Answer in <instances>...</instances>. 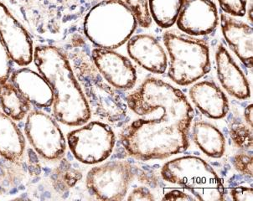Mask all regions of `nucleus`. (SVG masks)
I'll list each match as a JSON object with an SVG mask.
<instances>
[{"label": "nucleus", "mask_w": 253, "mask_h": 201, "mask_svg": "<svg viewBox=\"0 0 253 201\" xmlns=\"http://www.w3.org/2000/svg\"><path fill=\"white\" fill-rule=\"evenodd\" d=\"M126 106L140 117L124 127L120 139L137 160H165L187 150L195 112L179 89L149 78L126 96Z\"/></svg>", "instance_id": "f257e3e1"}, {"label": "nucleus", "mask_w": 253, "mask_h": 201, "mask_svg": "<svg viewBox=\"0 0 253 201\" xmlns=\"http://www.w3.org/2000/svg\"><path fill=\"white\" fill-rule=\"evenodd\" d=\"M244 119L248 127L253 129V105L250 103L244 111Z\"/></svg>", "instance_id": "c756f323"}, {"label": "nucleus", "mask_w": 253, "mask_h": 201, "mask_svg": "<svg viewBox=\"0 0 253 201\" xmlns=\"http://www.w3.org/2000/svg\"><path fill=\"white\" fill-rule=\"evenodd\" d=\"M185 0H149L152 20L160 27L169 29L175 22Z\"/></svg>", "instance_id": "412c9836"}, {"label": "nucleus", "mask_w": 253, "mask_h": 201, "mask_svg": "<svg viewBox=\"0 0 253 201\" xmlns=\"http://www.w3.org/2000/svg\"><path fill=\"white\" fill-rule=\"evenodd\" d=\"M134 14L138 25L141 27L149 28L152 18L149 13V0H124Z\"/></svg>", "instance_id": "5701e85b"}, {"label": "nucleus", "mask_w": 253, "mask_h": 201, "mask_svg": "<svg viewBox=\"0 0 253 201\" xmlns=\"http://www.w3.org/2000/svg\"><path fill=\"white\" fill-rule=\"evenodd\" d=\"M8 80L31 105L39 108L52 106V90L38 72L25 66L10 74Z\"/></svg>", "instance_id": "2eb2a0df"}, {"label": "nucleus", "mask_w": 253, "mask_h": 201, "mask_svg": "<svg viewBox=\"0 0 253 201\" xmlns=\"http://www.w3.org/2000/svg\"><path fill=\"white\" fill-rule=\"evenodd\" d=\"M67 143L72 155L79 162L97 164L113 153L116 136L108 123L92 121L70 132Z\"/></svg>", "instance_id": "0eeeda50"}, {"label": "nucleus", "mask_w": 253, "mask_h": 201, "mask_svg": "<svg viewBox=\"0 0 253 201\" xmlns=\"http://www.w3.org/2000/svg\"><path fill=\"white\" fill-rule=\"evenodd\" d=\"M0 107L14 121H21L31 111V103L9 81L0 83Z\"/></svg>", "instance_id": "aec40b11"}, {"label": "nucleus", "mask_w": 253, "mask_h": 201, "mask_svg": "<svg viewBox=\"0 0 253 201\" xmlns=\"http://www.w3.org/2000/svg\"><path fill=\"white\" fill-rule=\"evenodd\" d=\"M232 163L234 168L240 174L246 176L253 177V159L252 154L239 153L232 159Z\"/></svg>", "instance_id": "393cba45"}, {"label": "nucleus", "mask_w": 253, "mask_h": 201, "mask_svg": "<svg viewBox=\"0 0 253 201\" xmlns=\"http://www.w3.org/2000/svg\"><path fill=\"white\" fill-rule=\"evenodd\" d=\"M130 57L154 74H164L168 68V56L164 47L155 37L147 34L132 36L126 42Z\"/></svg>", "instance_id": "ddd939ff"}, {"label": "nucleus", "mask_w": 253, "mask_h": 201, "mask_svg": "<svg viewBox=\"0 0 253 201\" xmlns=\"http://www.w3.org/2000/svg\"><path fill=\"white\" fill-rule=\"evenodd\" d=\"M134 178L133 167L127 161H109L89 170L85 185L91 193L102 201H123Z\"/></svg>", "instance_id": "6e6552de"}, {"label": "nucleus", "mask_w": 253, "mask_h": 201, "mask_svg": "<svg viewBox=\"0 0 253 201\" xmlns=\"http://www.w3.org/2000/svg\"><path fill=\"white\" fill-rule=\"evenodd\" d=\"M189 96L197 109L209 119H224L228 113V98L213 80L194 83L189 91Z\"/></svg>", "instance_id": "dca6fc26"}, {"label": "nucleus", "mask_w": 253, "mask_h": 201, "mask_svg": "<svg viewBox=\"0 0 253 201\" xmlns=\"http://www.w3.org/2000/svg\"><path fill=\"white\" fill-rule=\"evenodd\" d=\"M94 66L108 84L119 91L133 88L138 75L134 66L126 56L114 50L94 48L91 51Z\"/></svg>", "instance_id": "9d476101"}, {"label": "nucleus", "mask_w": 253, "mask_h": 201, "mask_svg": "<svg viewBox=\"0 0 253 201\" xmlns=\"http://www.w3.org/2000/svg\"><path fill=\"white\" fill-rule=\"evenodd\" d=\"M26 138L31 146L47 160L61 159L66 150L63 132L52 117L41 110L30 111L25 125Z\"/></svg>", "instance_id": "1a4fd4ad"}, {"label": "nucleus", "mask_w": 253, "mask_h": 201, "mask_svg": "<svg viewBox=\"0 0 253 201\" xmlns=\"http://www.w3.org/2000/svg\"><path fill=\"white\" fill-rule=\"evenodd\" d=\"M215 64L218 80L223 89L237 99L250 98V84L248 78L222 43L218 44L215 51Z\"/></svg>", "instance_id": "4468645a"}, {"label": "nucleus", "mask_w": 253, "mask_h": 201, "mask_svg": "<svg viewBox=\"0 0 253 201\" xmlns=\"http://www.w3.org/2000/svg\"><path fill=\"white\" fill-rule=\"evenodd\" d=\"M33 61L52 90L55 119L70 127L86 123L91 108L66 54L53 45H39L34 49Z\"/></svg>", "instance_id": "f03ea898"}, {"label": "nucleus", "mask_w": 253, "mask_h": 201, "mask_svg": "<svg viewBox=\"0 0 253 201\" xmlns=\"http://www.w3.org/2000/svg\"><path fill=\"white\" fill-rule=\"evenodd\" d=\"M0 37L11 61L21 67L33 61V40L19 20L0 2Z\"/></svg>", "instance_id": "9b49d317"}, {"label": "nucleus", "mask_w": 253, "mask_h": 201, "mask_svg": "<svg viewBox=\"0 0 253 201\" xmlns=\"http://www.w3.org/2000/svg\"><path fill=\"white\" fill-rule=\"evenodd\" d=\"M220 25L223 36L229 47L248 68L253 63V29L251 25L222 13Z\"/></svg>", "instance_id": "f3484780"}, {"label": "nucleus", "mask_w": 253, "mask_h": 201, "mask_svg": "<svg viewBox=\"0 0 253 201\" xmlns=\"http://www.w3.org/2000/svg\"><path fill=\"white\" fill-rule=\"evenodd\" d=\"M160 174L165 181L188 190L196 201L225 200L226 188L208 162L201 158L187 155L165 162Z\"/></svg>", "instance_id": "39448f33"}, {"label": "nucleus", "mask_w": 253, "mask_h": 201, "mask_svg": "<svg viewBox=\"0 0 253 201\" xmlns=\"http://www.w3.org/2000/svg\"><path fill=\"white\" fill-rule=\"evenodd\" d=\"M138 25L124 0H102L85 15L83 30L95 46L115 50L133 36Z\"/></svg>", "instance_id": "7ed1b4c3"}, {"label": "nucleus", "mask_w": 253, "mask_h": 201, "mask_svg": "<svg viewBox=\"0 0 253 201\" xmlns=\"http://www.w3.org/2000/svg\"><path fill=\"white\" fill-rule=\"evenodd\" d=\"M127 201H155L150 190L146 187L134 188L126 197Z\"/></svg>", "instance_id": "bb28decb"}, {"label": "nucleus", "mask_w": 253, "mask_h": 201, "mask_svg": "<svg viewBox=\"0 0 253 201\" xmlns=\"http://www.w3.org/2000/svg\"><path fill=\"white\" fill-rule=\"evenodd\" d=\"M76 72L91 111L93 109L96 115L111 122L121 121L126 118L127 106L119 90L108 84L84 55L76 58Z\"/></svg>", "instance_id": "423d86ee"}, {"label": "nucleus", "mask_w": 253, "mask_h": 201, "mask_svg": "<svg viewBox=\"0 0 253 201\" xmlns=\"http://www.w3.org/2000/svg\"><path fill=\"white\" fill-rule=\"evenodd\" d=\"M11 60L0 37V83L8 81L11 72Z\"/></svg>", "instance_id": "a878e982"}, {"label": "nucleus", "mask_w": 253, "mask_h": 201, "mask_svg": "<svg viewBox=\"0 0 253 201\" xmlns=\"http://www.w3.org/2000/svg\"><path fill=\"white\" fill-rule=\"evenodd\" d=\"M224 13L233 17H243L247 12L248 0H217Z\"/></svg>", "instance_id": "b1692460"}, {"label": "nucleus", "mask_w": 253, "mask_h": 201, "mask_svg": "<svg viewBox=\"0 0 253 201\" xmlns=\"http://www.w3.org/2000/svg\"><path fill=\"white\" fill-rule=\"evenodd\" d=\"M177 27L189 36H208L219 24L217 7L213 0H185L176 20Z\"/></svg>", "instance_id": "f8f14e48"}, {"label": "nucleus", "mask_w": 253, "mask_h": 201, "mask_svg": "<svg viewBox=\"0 0 253 201\" xmlns=\"http://www.w3.org/2000/svg\"><path fill=\"white\" fill-rule=\"evenodd\" d=\"M230 136L237 148L244 151L253 149V129L239 119H236L230 125Z\"/></svg>", "instance_id": "4be33fe9"}, {"label": "nucleus", "mask_w": 253, "mask_h": 201, "mask_svg": "<svg viewBox=\"0 0 253 201\" xmlns=\"http://www.w3.org/2000/svg\"><path fill=\"white\" fill-rule=\"evenodd\" d=\"M162 201H195L196 200L194 196L185 193L183 190L173 189V190H168L165 194Z\"/></svg>", "instance_id": "c85d7f7f"}, {"label": "nucleus", "mask_w": 253, "mask_h": 201, "mask_svg": "<svg viewBox=\"0 0 253 201\" xmlns=\"http://www.w3.org/2000/svg\"><path fill=\"white\" fill-rule=\"evenodd\" d=\"M163 42L169 55L168 77L177 85H191L211 68L210 47L195 36L175 31H166Z\"/></svg>", "instance_id": "20e7f679"}, {"label": "nucleus", "mask_w": 253, "mask_h": 201, "mask_svg": "<svg viewBox=\"0 0 253 201\" xmlns=\"http://www.w3.org/2000/svg\"><path fill=\"white\" fill-rule=\"evenodd\" d=\"M231 199L237 201H253V190L252 187L238 186L231 190Z\"/></svg>", "instance_id": "cd10ccee"}, {"label": "nucleus", "mask_w": 253, "mask_h": 201, "mask_svg": "<svg viewBox=\"0 0 253 201\" xmlns=\"http://www.w3.org/2000/svg\"><path fill=\"white\" fill-rule=\"evenodd\" d=\"M25 150V138L13 119L0 112V155L10 162L21 160Z\"/></svg>", "instance_id": "a211bd4d"}, {"label": "nucleus", "mask_w": 253, "mask_h": 201, "mask_svg": "<svg viewBox=\"0 0 253 201\" xmlns=\"http://www.w3.org/2000/svg\"><path fill=\"white\" fill-rule=\"evenodd\" d=\"M194 142L205 155L214 159L222 157L226 151V138L213 124L196 121L193 125Z\"/></svg>", "instance_id": "6ab92c4d"}]
</instances>
